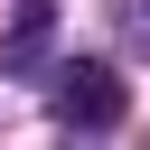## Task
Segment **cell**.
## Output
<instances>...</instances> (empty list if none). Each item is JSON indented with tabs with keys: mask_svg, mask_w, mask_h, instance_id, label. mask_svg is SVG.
<instances>
[{
	"mask_svg": "<svg viewBox=\"0 0 150 150\" xmlns=\"http://www.w3.org/2000/svg\"><path fill=\"white\" fill-rule=\"evenodd\" d=\"M56 112H66L75 131H112V122H122V75L94 66V56H75L66 84H56Z\"/></svg>",
	"mask_w": 150,
	"mask_h": 150,
	"instance_id": "1",
	"label": "cell"
}]
</instances>
